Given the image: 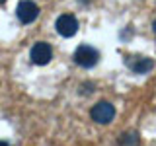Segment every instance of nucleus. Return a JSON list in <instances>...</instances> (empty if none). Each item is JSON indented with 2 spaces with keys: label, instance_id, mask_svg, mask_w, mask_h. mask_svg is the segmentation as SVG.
Here are the masks:
<instances>
[{
  "label": "nucleus",
  "instance_id": "8",
  "mask_svg": "<svg viewBox=\"0 0 156 146\" xmlns=\"http://www.w3.org/2000/svg\"><path fill=\"white\" fill-rule=\"evenodd\" d=\"M0 146H10L8 142H4V140H0Z\"/></svg>",
  "mask_w": 156,
  "mask_h": 146
},
{
  "label": "nucleus",
  "instance_id": "10",
  "mask_svg": "<svg viewBox=\"0 0 156 146\" xmlns=\"http://www.w3.org/2000/svg\"><path fill=\"white\" fill-rule=\"evenodd\" d=\"M4 2H6V0H0V4H4Z\"/></svg>",
  "mask_w": 156,
  "mask_h": 146
},
{
  "label": "nucleus",
  "instance_id": "6",
  "mask_svg": "<svg viewBox=\"0 0 156 146\" xmlns=\"http://www.w3.org/2000/svg\"><path fill=\"white\" fill-rule=\"evenodd\" d=\"M127 66L135 72V74H146L154 68V61L148 57H129L127 58Z\"/></svg>",
  "mask_w": 156,
  "mask_h": 146
},
{
  "label": "nucleus",
  "instance_id": "7",
  "mask_svg": "<svg viewBox=\"0 0 156 146\" xmlns=\"http://www.w3.org/2000/svg\"><path fill=\"white\" fill-rule=\"evenodd\" d=\"M119 144L121 146H139V134L136 133H127V134L121 136Z\"/></svg>",
  "mask_w": 156,
  "mask_h": 146
},
{
  "label": "nucleus",
  "instance_id": "2",
  "mask_svg": "<svg viewBox=\"0 0 156 146\" xmlns=\"http://www.w3.org/2000/svg\"><path fill=\"white\" fill-rule=\"evenodd\" d=\"M115 117V107L109 103V101H100L92 107V119L100 125H107L111 123Z\"/></svg>",
  "mask_w": 156,
  "mask_h": 146
},
{
  "label": "nucleus",
  "instance_id": "4",
  "mask_svg": "<svg viewBox=\"0 0 156 146\" xmlns=\"http://www.w3.org/2000/svg\"><path fill=\"white\" fill-rule=\"evenodd\" d=\"M55 27L62 37H72L78 31V19L72 16V14H62L55 22Z\"/></svg>",
  "mask_w": 156,
  "mask_h": 146
},
{
  "label": "nucleus",
  "instance_id": "5",
  "mask_svg": "<svg viewBox=\"0 0 156 146\" xmlns=\"http://www.w3.org/2000/svg\"><path fill=\"white\" fill-rule=\"evenodd\" d=\"M29 57H31V61L35 62V64L43 66V64H47V62L53 58V49H51V45H49V43L39 41V43H35V45L31 47Z\"/></svg>",
  "mask_w": 156,
  "mask_h": 146
},
{
  "label": "nucleus",
  "instance_id": "1",
  "mask_svg": "<svg viewBox=\"0 0 156 146\" xmlns=\"http://www.w3.org/2000/svg\"><path fill=\"white\" fill-rule=\"evenodd\" d=\"M98 61H100V53H98L94 47H90V45H80L74 51V62L78 66H82V68L96 66Z\"/></svg>",
  "mask_w": 156,
  "mask_h": 146
},
{
  "label": "nucleus",
  "instance_id": "9",
  "mask_svg": "<svg viewBox=\"0 0 156 146\" xmlns=\"http://www.w3.org/2000/svg\"><path fill=\"white\" fill-rule=\"evenodd\" d=\"M152 27H154V33H156V19H154V23H152Z\"/></svg>",
  "mask_w": 156,
  "mask_h": 146
},
{
  "label": "nucleus",
  "instance_id": "3",
  "mask_svg": "<svg viewBox=\"0 0 156 146\" xmlns=\"http://www.w3.org/2000/svg\"><path fill=\"white\" fill-rule=\"evenodd\" d=\"M16 14H18V19L22 23H31V22H35L37 16H39V8L31 0H22L16 8Z\"/></svg>",
  "mask_w": 156,
  "mask_h": 146
}]
</instances>
